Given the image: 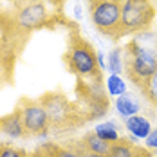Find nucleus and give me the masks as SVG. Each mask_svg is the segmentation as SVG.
<instances>
[{
    "label": "nucleus",
    "instance_id": "1",
    "mask_svg": "<svg viewBox=\"0 0 157 157\" xmlns=\"http://www.w3.org/2000/svg\"><path fill=\"white\" fill-rule=\"evenodd\" d=\"M123 60H125V72L128 74V79L134 85L141 87L157 71V47L144 45L134 38L123 49Z\"/></svg>",
    "mask_w": 157,
    "mask_h": 157
},
{
    "label": "nucleus",
    "instance_id": "2",
    "mask_svg": "<svg viewBox=\"0 0 157 157\" xmlns=\"http://www.w3.org/2000/svg\"><path fill=\"white\" fill-rule=\"evenodd\" d=\"M65 60H67L69 71L79 78L101 79V72H99L101 69L98 67V62H96V51L83 38H79V36L71 38Z\"/></svg>",
    "mask_w": 157,
    "mask_h": 157
},
{
    "label": "nucleus",
    "instance_id": "3",
    "mask_svg": "<svg viewBox=\"0 0 157 157\" xmlns=\"http://www.w3.org/2000/svg\"><path fill=\"white\" fill-rule=\"evenodd\" d=\"M155 18L152 0H123L121 6V36L148 31Z\"/></svg>",
    "mask_w": 157,
    "mask_h": 157
},
{
    "label": "nucleus",
    "instance_id": "4",
    "mask_svg": "<svg viewBox=\"0 0 157 157\" xmlns=\"http://www.w3.org/2000/svg\"><path fill=\"white\" fill-rule=\"evenodd\" d=\"M90 18L96 29L110 38H121L123 0H90Z\"/></svg>",
    "mask_w": 157,
    "mask_h": 157
},
{
    "label": "nucleus",
    "instance_id": "5",
    "mask_svg": "<svg viewBox=\"0 0 157 157\" xmlns=\"http://www.w3.org/2000/svg\"><path fill=\"white\" fill-rule=\"evenodd\" d=\"M18 110L22 116V123L27 137H45L49 132V116L47 110L44 109V105L40 101L27 99L24 98L18 103Z\"/></svg>",
    "mask_w": 157,
    "mask_h": 157
},
{
    "label": "nucleus",
    "instance_id": "6",
    "mask_svg": "<svg viewBox=\"0 0 157 157\" xmlns=\"http://www.w3.org/2000/svg\"><path fill=\"white\" fill-rule=\"evenodd\" d=\"M40 103L44 105V109L47 110L49 123L51 126H65L71 123L72 117V110L69 99L60 92H47L45 96L40 98Z\"/></svg>",
    "mask_w": 157,
    "mask_h": 157
},
{
    "label": "nucleus",
    "instance_id": "7",
    "mask_svg": "<svg viewBox=\"0 0 157 157\" xmlns=\"http://www.w3.org/2000/svg\"><path fill=\"white\" fill-rule=\"evenodd\" d=\"M47 16L49 13L44 6V2L42 0H31L20 9V13L16 16V24L22 29H36L38 25L45 24Z\"/></svg>",
    "mask_w": 157,
    "mask_h": 157
},
{
    "label": "nucleus",
    "instance_id": "8",
    "mask_svg": "<svg viewBox=\"0 0 157 157\" xmlns=\"http://www.w3.org/2000/svg\"><path fill=\"white\" fill-rule=\"evenodd\" d=\"M0 132H4L6 136H9L13 139L25 137V130H24V123H22V116H20L18 107L15 109L13 114L0 117Z\"/></svg>",
    "mask_w": 157,
    "mask_h": 157
},
{
    "label": "nucleus",
    "instance_id": "9",
    "mask_svg": "<svg viewBox=\"0 0 157 157\" xmlns=\"http://www.w3.org/2000/svg\"><path fill=\"white\" fill-rule=\"evenodd\" d=\"M78 148L81 152H90V154H99V155H110L112 144L103 139H99L94 132H89L83 136V139L78 143Z\"/></svg>",
    "mask_w": 157,
    "mask_h": 157
},
{
    "label": "nucleus",
    "instance_id": "10",
    "mask_svg": "<svg viewBox=\"0 0 157 157\" xmlns=\"http://www.w3.org/2000/svg\"><path fill=\"white\" fill-rule=\"evenodd\" d=\"M109 157H150V154L146 150L139 148L137 144L130 143L128 139H119L117 143L112 144Z\"/></svg>",
    "mask_w": 157,
    "mask_h": 157
},
{
    "label": "nucleus",
    "instance_id": "11",
    "mask_svg": "<svg viewBox=\"0 0 157 157\" xmlns=\"http://www.w3.org/2000/svg\"><path fill=\"white\" fill-rule=\"evenodd\" d=\"M126 132L130 136L137 137V139H146L148 134L152 132V123L144 116L136 114V116H132V117L126 119Z\"/></svg>",
    "mask_w": 157,
    "mask_h": 157
},
{
    "label": "nucleus",
    "instance_id": "12",
    "mask_svg": "<svg viewBox=\"0 0 157 157\" xmlns=\"http://www.w3.org/2000/svg\"><path fill=\"white\" fill-rule=\"evenodd\" d=\"M114 107L117 110V114L121 116V117H132V116H136V114H139V109H141V103L134 98V96L130 94H123L119 96V98H116V101H114Z\"/></svg>",
    "mask_w": 157,
    "mask_h": 157
},
{
    "label": "nucleus",
    "instance_id": "13",
    "mask_svg": "<svg viewBox=\"0 0 157 157\" xmlns=\"http://www.w3.org/2000/svg\"><path fill=\"white\" fill-rule=\"evenodd\" d=\"M94 134L99 139L110 143V144H114V143H117L121 139V137H119V132H117V123H114V121L99 123V125L94 128Z\"/></svg>",
    "mask_w": 157,
    "mask_h": 157
},
{
    "label": "nucleus",
    "instance_id": "14",
    "mask_svg": "<svg viewBox=\"0 0 157 157\" xmlns=\"http://www.w3.org/2000/svg\"><path fill=\"white\" fill-rule=\"evenodd\" d=\"M107 69L110 71V74H117L121 76L125 72V60H123V49L114 47L107 56Z\"/></svg>",
    "mask_w": 157,
    "mask_h": 157
},
{
    "label": "nucleus",
    "instance_id": "15",
    "mask_svg": "<svg viewBox=\"0 0 157 157\" xmlns=\"http://www.w3.org/2000/svg\"><path fill=\"white\" fill-rule=\"evenodd\" d=\"M141 92L143 96H144V99L150 103V105H154V107H157V71L150 76V78L146 79L144 83H143L141 87Z\"/></svg>",
    "mask_w": 157,
    "mask_h": 157
},
{
    "label": "nucleus",
    "instance_id": "16",
    "mask_svg": "<svg viewBox=\"0 0 157 157\" xmlns=\"http://www.w3.org/2000/svg\"><path fill=\"white\" fill-rule=\"evenodd\" d=\"M107 90H109V94L114 96V98H119V96L126 94L125 79L121 78V76H117V74H110L109 78H107Z\"/></svg>",
    "mask_w": 157,
    "mask_h": 157
},
{
    "label": "nucleus",
    "instance_id": "17",
    "mask_svg": "<svg viewBox=\"0 0 157 157\" xmlns=\"http://www.w3.org/2000/svg\"><path fill=\"white\" fill-rule=\"evenodd\" d=\"M83 155V152L78 148V144L76 146H58V144H54V157H81Z\"/></svg>",
    "mask_w": 157,
    "mask_h": 157
},
{
    "label": "nucleus",
    "instance_id": "18",
    "mask_svg": "<svg viewBox=\"0 0 157 157\" xmlns=\"http://www.w3.org/2000/svg\"><path fill=\"white\" fill-rule=\"evenodd\" d=\"M0 157H29V154L22 148H15L9 144H0Z\"/></svg>",
    "mask_w": 157,
    "mask_h": 157
},
{
    "label": "nucleus",
    "instance_id": "19",
    "mask_svg": "<svg viewBox=\"0 0 157 157\" xmlns=\"http://www.w3.org/2000/svg\"><path fill=\"white\" fill-rule=\"evenodd\" d=\"M29 157H54V143H44L34 152L29 154Z\"/></svg>",
    "mask_w": 157,
    "mask_h": 157
},
{
    "label": "nucleus",
    "instance_id": "20",
    "mask_svg": "<svg viewBox=\"0 0 157 157\" xmlns=\"http://www.w3.org/2000/svg\"><path fill=\"white\" fill-rule=\"evenodd\" d=\"M144 144L152 150H157V128H152V132L148 134V137L144 139Z\"/></svg>",
    "mask_w": 157,
    "mask_h": 157
},
{
    "label": "nucleus",
    "instance_id": "21",
    "mask_svg": "<svg viewBox=\"0 0 157 157\" xmlns=\"http://www.w3.org/2000/svg\"><path fill=\"white\" fill-rule=\"evenodd\" d=\"M96 62H98V67H99L101 71L107 69V60H105V54H103L101 51H96Z\"/></svg>",
    "mask_w": 157,
    "mask_h": 157
},
{
    "label": "nucleus",
    "instance_id": "22",
    "mask_svg": "<svg viewBox=\"0 0 157 157\" xmlns=\"http://www.w3.org/2000/svg\"><path fill=\"white\" fill-rule=\"evenodd\" d=\"M74 16H76V18H81V6H79V4H76V6H74Z\"/></svg>",
    "mask_w": 157,
    "mask_h": 157
},
{
    "label": "nucleus",
    "instance_id": "23",
    "mask_svg": "<svg viewBox=\"0 0 157 157\" xmlns=\"http://www.w3.org/2000/svg\"><path fill=\"white\" fill-rule=\"evenodd\" d=\"M81 157H107V155H99V154H90V152H83Z\"/></svg>",
    "mask_w": 157,
    "mask_h": 157
},
{
    "label": "nucleus",
    "instance_id": "24",
    "mask_svg": "<svg viewBox=\"0 0 157 157\" xmlns=\"http://www.w3.org/2000/svg\"><path fill=\"white\" fill-rule=\"evenodd\" d=\"M155 157H157V150H155Z\"/></svg>",
    "mask_w": 157,
    "mask_h": 157
},
{
    "label": "nucleus",
    "instance_id": "25",
    "mask_svg": "<svg viewBox=\"0 0 157 157\" xmlns=\"http://www.w3.org/2000/svg\"><path fill=\"white\" fill-rule=\"evenodd\" d=\"M89 2H90V0H89Z\"/></svg>",
    "mask_w": 157,
    "mask_h": 157
},
{
    "label": "nucleus",
    "instance_id": "26",
    "mask_svg": "<svg viewBox=\"0 0 157 157\" xmlns=\"http://www.w3.org/2000/svg\"><path fill=\"white\" fill-rule=\"evenodd\" d=\"M150 157H152V155H150Z\"/></svg>",
    "mask_w": 157,
    "mask_h": 157
}]
</instances>
